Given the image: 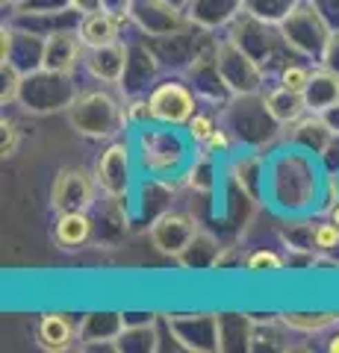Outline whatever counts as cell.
Here are the masks:
<instances>
[{"instance_id":"6da1fadb","label":"cell","mask_w":339,"mask_h":353,"mask_svg":"<svg viewBox=\"0 0 339 353\" xmlns=\"http://www.w3.org/2000/svg\"><path fill=\"white\" fill-rule=\"evenodd\" d=\"M192 145L189 132H180V127L151 121L136 130V162L148 176L171 183L189 171L195 159Z\"/></svg>"},{"instance_id":"7a4b0ae2","label":"cell","mask_w":339,"mask_h":353,"mask_svg":"<svg viewBox=\"0 0 339 353\" xmlns=\"http://www.w3.org/2000/svg\"><path fill=\"white\" fill-rule=\"evenodd\" d=\"M68 124L86 139H113L118 130L127 127V115L109 92L92 88L80 92L77 101L68 106Z\"/></svg>"},{"instance_id":"3957f363","label":"cell","mask_w":339,"mask_h":353,"mask_svg":"<svg viewBox=\"0 0 339 353\" xmlns=\"http://www.w3.org/2000/svg\"><path fill=\"white\" fill-rule=\"evenodd\" d=\"M224 127L239 145L248 148H262L280 130V124L266 109V97L260 94H233L224 103Z\"/></svg>"},{"instance_id":"277c9868","label":"cell","mask_w":339,"mask_h":353,"mask_svg":"<svg viewBox=\"0 0 339 353\" xmlns=\"http://www.w3.org/2000/svg\"><path fill=\"white\" fill-rule=\"evenodd\" d=\"M77 83H74L71 74H57L48 68H39L32 74H24V83H21V94L18 103L27 109V112L45 115V112H59L77 101Z\"/></svg>"},{"instance_id":"5b68a950","label":"cell","mask_w":339,"mask_h":353,"mask_svg":"<svg viewBox=\"0 0 339 353\" xmlns=\"http://www.w3.org/2000/svg\"><path fill=\"white\" fill-rule=\"evenodd\" d=\"M280 36L289 53H298L304 59H322L325 44L331 39V24L322 18L310 0H304L298 9H292L287 21H280Z\"/></svg>"},{"instance_id":"8992f818","label":"cell","mask_w":339,"mask_h":353,"mask_svg":"<svg viewBox=\"0 0 339 353\" xmlns=\"http://www.w3.org/2000/svg\"><path fill=\"white\" fill-rule=\"evenodd\" d=\"M215 59L231 94H260L266 85V65L257 62L251 53H245L239 44L224 36L215 44Z\"/></svg>"},{"instance_id":"52a82bcc","label":"cell","mask_w":339,"mask_h":353,"mask_svg":"<svg viewBox=\"0 0 339 353\" xmlns=\"http://www.w3.org/2000/svg\"><path fill=\"white\" fill-rule=\"evenodd\" d=\"M148 103H151V115L159 124H171V127H186L189 118L198 112V94L186 80H159L154 88L148 92Z\"/></svg>"},{"instance_id":"ba28073f","label":"cell","mask_w":339,"mask_h":353,"mask_svg":"<svg viewBox=\"0 0 339 353\" xmlns=\"http://www.w3.org/2000/svg\"><path fill=\"white\" fill-rule=\"evenodd\" d=\"M166 327L171 339L183 350L192 353H215L222 350V315L195 312V315H168Z\"/></svg>"},{"instance_id":"9c48e42d","label":"cell","mask_w":339,"mask_h":353,"mask_svg":"<svg viewBox=\"0 0 339 353\" xmlns=\"http://www.w3.org/2000/svg\"><path fill=\"white\" fill-rule=\"evenodd\" d=\"M130 21L133 27L142 32L145 39H168L177 36V32L195 27L186 9L168 3V0H133V9H130Z\"/></svg>"},{"instance_id":"30bf717a","label":"cell","mask_w":339,"mask_h":353,"mask_svg":"<svg viewBox=\"0 0 339 353\" xmlns=\"http://www.w3.org/2000/svg\"><path fill=\"white\" fill-rule=\"evenodd\" d=\"M95 180L109 201H127L133 189V150L127 141H113L95 165Z\"/></svg>"},{"instance_id":"8fae6325","label":"cell","mask_w":339,"mask_h":353,"mask_svg":"<svg viewBox=\"0 0 339 353\" xmlns=\"http://www.w3.org/2000/svg\"><path fill=\"white\" fill-rule=\"evenodd\" d=\"M231 39L245 53H251L257 62L266 65V68H269L271 59L280 57V48H287V44H283L280 30L275 24H266V21H260V18L248 15V12H242L231 24Z\"/></svg>"},{"instance_id":"7c38bea8","label":"cell","mask_w":339,"mask_h":353,"mask_svg":"<svg viewBox=\"0 0 339 353\" xmlns=\"http://www.w3.org/2000/svg\"><path fill=\"white\" fill-rule=\"evenodd\" d=\"M0 62H12L21 74H32L45 65V36L18 24L0 27Z\"/></svg>"},{"instance_id":"4fadbf2b","label":"cell","mask_w":339,"mask_h":353,"mask_svg":"<svg viewBox=\"0 0 339 353\" xmlns=\"http://www.w3.org/2000/svg\"><path fill=\"white\" fill-rule=\"evenodd\" d=\"M97 180L83 168H62L50 185V209L62 212H86L95 203Z\"/></svg>"},{"instance_id":"5bb4252c","label":"cell","mask_w":339,"mask_h":353,"mask_svg":"<svg viewBox=\"0 0 339 353\" xmlns=\"http://www.w3.org/2000/svg\"><path fill=\"white\" fill-rule=\"evenodd\" d=\"M186 83L195 88V94L201 101H210L224 106L231 101V88H227L222 71H218V59H215V44H204V48L195 50L192 62L186 65Z\"/></svg>"},{"instance_id":"9a60e30c","label":"cell","mask_w":339,"mask_h":353,"mask_svg":"<svg viewBox=\"0 0 339 353\" xmlns=\"http://www.w3.org/2000/svg\"><path fill=\"white\" fill-rule=\"evenodd\" d=\"M195 236H198V221L189 212H177V209H166V212L151 221V227H148L151 245L171 259H177L180 253L192 245Z\"/></svg>"},{"instance_id":"2e32d148","label":"cell","mask_w":339,"mask_h":353,"mask_svg":"<svg viewBox=\"0 0 339 353\" xmlns=\"http://www.w3.org/2000/svg\"><path fill=\"white\" fill-rule=\"evenodd\" d=\"M159 53L151 48L145 39H139L130 44V62H127V71H124V80L122 88L127 97L148 92V85L154 88L157 85V74H159Z\"/></svg>"},{"instance_id":"e0dca14e","label":"cell","mask_w":339,"mask_h":353,"mask_svg":"<svg viewBox=\"0 0 339 353\" xmlns=\"http://www.w3.org/2000/svg\"><path fill=\"white\" fill-rule=\"evenodd\" d=\"M86 44L77 30H57L45 36V65L41 68L57 74H74L77 65L86 59Z\"/></svg>"},{"instance_id":"ac0fdd59","label":"cell","mask_w":339,"mask_h":353,"mask_svg":"<svg viewBox=\"0 0 339 353\" xmlns=\"http://www.w3.org/2000/svg\"><path fill=\"white\" fill-rule=\"evenodd\" d=\"M127 62H130L127 41H115V44H106V48H92L83 59L86 71H89L97 83H109V85H122Z\"/></svg>"},{"instance_id":"d6986e66","label":"cell","mask_w":339,"mask_h":353,"mask_svg":"<svg viewBox=\"0 0 339 353\" xmlns=\"http://www.w3.org/2000/svg\"><path fill=\"white\" fill-rule=\"evenodd\" d=\"M242 12H245V0H192V3L186 6L189 21L206 32L231 27Z\"/></svg>"},{"instance_id":"ffe728a7","label":"cell","mask_w":339,"mask_h":353,"mask_svg":"<svg viewBox=\"0 0 339 353\" xmlns=\"http://www.w3.org/2000/svg\"><path fill=\"white\" fill-rule=\"evenodd\" d=\"M36 341L39 347H45L50 353H62L74 341H80V327L62 312H45L36 324Z\"/></svg>"},{"instance_id":"44dd1931","label":"cell","mask_w":339,"mask_h":353,"mask_svg":"<svg viewBox=\"0 0 339 353\" xmlns=\"http://www.w3.org/2000/svg\"><path fill=\"white\" fill-rule=\"evenodd\" d=\"M122 24L124 21L113 15V12H106V9H97V12H86L83 21H80V39L86 44V50H92V48H106V44H115V41H122Z\"/></svg>"},{"instance_id":"7402d4cb","label":"cell","mask_w":339,"mask_h":353,"mask_svg":"<svg viewBox=\"0 0 339 353\" xmlns=\"http://www.w3.org/2000/svg\"><path fill=\"white\" fill-rule=\"evenodd\" d=\"M304 103H307V112L322 115L325 109H331L339 103V74L319 65L310 74V83L304 88Z\"/></svg>"},{"instance_id":"603a6c76","label":"cell","mask_w":339,"mask_h":353,"mask_svg":"<svg viewBox=\"0 0 339 353\" xmlns=\"http://www.w3.org/2000/svg\"><path fill=\"white\" fill-rule=\"evenodd\" d=\"M124 327L127 315L122 312H89L80 321V341L83 345H101V341L115 345L118 336L124 333Z\"/></svg>"},{"instance_id":"cb8c5ba5","label":"cell","mask_w":339,"mask_h":353,"mask_svg":"<svg viewBox=\"0 0 339 353\" xmlns=\"http://www.w3.org/2000/svg\"><path fill=\"white\" fill-rule=\"evenodd\" d=\"M95 224L89 212H62L57 215V224H53V241L62 250H77L83 248L86 241L92 239Z\"/></svg>"},{"instance_id":"d4e9b609","label":"cell","mask_w":339,"mask_h":353,"mask_svg":"<svg viewBox=\"0 0 339 353\" xmlns=\"http://www.w3.org/2000/svg\"><path fill=\"white\" fill-rule=\"evenodd\" d=\"M266 109L271 112V118L278 121L280 127H292L295 121H301L304 115H307V103H304V94L298 92H289L287 85H275V88H269L266 94Z\"/></svg>"},{"instance_id":"484cf974","label":"cell","mask_w":339,"mask_h":353,"mask_svg":"<svg viewBox=\"0 0 339 353\" xmlns=\"http://www.w3.org/2000/svg\"><path fill=\"white\" fill-rule=\"evenodd\" d=\"M327 139H331V130L322 121V115L310 112V118H301L295 121V130H292V145H298L304 153H313V157H319L325 150Z\"/></svg>"},{"instance_id":"4316f807","label":"cell","mask_w":339,"mask_h":353,"mask_svg":"<svg viewBox=\"0 0 339 353\" xmlns=\"http://www.w3.org/2000/svg\"><path fill=\"white\" fill-rule=\"evenodd\" d=\"M218 256H222V253H218V241L210 233L198 230V236H195L192 245L177 256V262L189 271H204V268H215Z\"/></svg>"},{"instance_id":"83f0119b","label":"cell","mask_w":339,"mask_h":353,"mask_svg":"<svg viewBox=\"0 0 339 353\" xmlns=\"http://www.w3.org/2000/svg\"><path fill=\"white\" fill-rule=\"evenodd\" d=\"M233 176L251 201H260L262 192H266V165L260 157H242L233 165Z\"/></svg>"},{"instance_id":"f1b7e54d","label":"cell","mask_w":339,"mask_h":353,"mask_svg":"<svg viewBox=\"0 0 339 353\" xmlns=\"http://www.w3.org/2000/svg\"><path fill=\"white\" fill-rule=\"evenodd\" d=\"M280 324L295 333H325L339 324V312H287L280 315Z\"/></svg>"},{"instance_id":"f546056e","label":"cell","mask_w":339,"mask_h":353,"mask_svg":"<svg viewBox=\"0 0 339 353\" xmlns=\"http://www.w3.org/2000/svg\"><path fill=\"white\" fill-rule=\"evenodd\" d=\"M115 350H124V353H148V350H157V333H154V324H127L124 333L118 336V341L113 345Z\"/></svg>"},{"instance_id":"4dcf8cb0","label":"cell","mask_w":339,"mask_h":353,"mask_svg":"<svg viewBox=\"0 0 339 353\" xmlns=\"http://www.w3.org/2000/svg\"><path fill=\"white\" fill-rule=\"evenodd\" d=\"M301 3L304 0H245V12L280 27V21H287L292 9H298Z\"/></svg>"},{"instance_id":"1f68e13d","label":"cell","mask_w":339,"mask_h":353,"mask_svg":"<svg viewBox=\"0 0 339 353\" xmlns=\"http://www.w3.org/2000/svg\"><path fill=\"white\" fill-rule=\"evenodd\" d=\"M251 347V318L248 315H222V350Z\"/></svg>"},{"instance_id":"d6a6232c","label":"cell","mask_w":339,"mask_h":353,"mask_svg":"<svg viewBox=\"0 0 339 353\" xmlns=\"http://www.w3.org/2000/svg\"><path fill=\"white\" fill-rule=\"evenodd\" d=\"M287 265H289L287 256L271 248H257V250L245 253V259H242V268L248 274H278L287 268Z\"/></svg>"},{"instance_id":"836d02e7","label":"cell","mask_w":339,"mask_h":353,"mask_svg":"<svg viewBox=\"0 0 339 353\" xmlns=\"http://www.w3.org/2000/svg\"><path fill=\"white\" fill-rule=\"evenodd\" d=\"M21 83H24V74H21L12 62H0V103H18L21 94Z\"/></svg>"},{"instance_id":"e575fe53","label":"cell","mask_w":339,"mask_h":353,"mask_svg":"<svg viewBox=\"0 0 339 353\" xmlns=\"http://www.w3.org/2000/svg\"><path fill=\"white\" fill-rule=\"evenodd\" d=\"M215 127H218V124H215V118H213L210 112H195V115L189 118V124H186L183 130L189 132V139L195 141V145L204 148L206 141H210V136L215 132Z\"/></svg>"},{"instance_id":"d590c367","label":"cell","mask_w":339,"mask_h":353,"mask_svg":"<svg viewBox=\"0 0 339 353\" xmlns=\"http://www.w3.org/2000/svg\"><path fill=\"white\" fill-rule=\"evenodd\" d=\"M313 248H316V253H333L339 248V227L331 218L319 221V224L313 227Z\"/></svg>"},{"instance_id":"8d00e7d4","label":"cell","mask_w":339,"mask_h":353,"mask_svg":"<svg viewBox=\"0 0 339 353\" xmlns=\"http://www.w3.org/2000/svg\"><path fill=\"white\" fill-rule=\"evenodd\" d=\"M310 74H313L310 68H304V65H298V62H289V65H283V68H280L278 83L287 85L289 92L304 94V88H307V83H310Z\"/></svg>"},{"instance_id":"74e56055","label":"cell","mask_w":339,"mask_h":353,"mask_svg":"<svg viewBox=\"0 0 339 353\" xmlns=\"http://www.w3.org/2000/svg\"><path fill=\"white\" fill-rule=\"evenodd\" d=\"M71 9V0H24L15 6V15H50Z\"/></svg>"},{"instance_id":"f35d334b","label":"cell","mask_w":339,"mask_h":353,"mask_svg":"<svg viewBox=\"0 0 339 353\" xmlns=\"http://www.w3.org/2000/svg\"><path fill=\"white\" fill-rule=\"evenodd\" d=\"M124 115H127V124L142 127V124H151L154 115H151V103H148V94H133L127 97V106H124Z\"/></svg>"},{"instance_id":"ab89813d","label":"cell","mask_w":339,"mask_h":353,"mask_svg":"<svg viewBox=\"0 0 339 353\" xmlns=\"http://www.w3.org/2000/svg\"><path fill=\"white\" fill-rule=\"evenodd\" d=\"M21 145V132H18V124L12 118H0V153H3V159L15 157V150Z\"/></svg>"},{"instance_id":"60d3db41","label":"cell","mask_w":339,"mask_h":353,"mask_svg":"<svg viewBox=\"0 0 339 353\" xmlns=\"http://www.w3.org/2000/svg\"><path fill=\"white\" fill-rule=\"evenodd\" d=\"M233 141H236V139L231 136V130H227L224 124H218L215 132L210 136V141L204 145V150L213 153V157H218V153H231V150H233Z\"/></svg>"},{"instance_id":"b9f144b4","label":"cell","mask_w":339,"mask_h":353,"mask_svg":"<svg viewBox=\"0 0 339 353\" xmlns=\"http://www.w3.org/2000/svg\"><path fill=\"white\" fill-rule=\"evenodd\" d=\"M316 159L325 165V171H336L339 174V132H331V139H327L325 150Z\"/></svg>"},{"instance_id":"7bdbcfd3","label":"cell","mask_w":339,"mask_h":353,"mask_svg":"<svg viewBox=\"0 0 339 353\" xmlns=\"http://www.w3.org/2000/svg\"><path fill=\"white\" fill-rule=\"evenodd\" d=\"M319 65H325V68L339 74V30H331V39H327V44H325V53H322Z\"/></svg>"},{"instance_id":"ee69618b","label":"cell","mask_w":339,"mask_h":353,"mask_svg":"<svg viewBox=\"0 0 339 353\" xmlns=\"http://www.w3.org/2000/svg\"><path fill=\"white\" fill-rule=\"evenodd\" d=\"M322 209L327 212V209H333L339 203V174L336 171H327L325 174V194H322Z\"/></svg>"},{"instance_id":"f6af8a7d","label":"cell","mask_w":339,"mask_h":353,"mask_svg":"<svg viewBox=\"0 0 339 353\" xmlns=\"http://www.w3.org/2000/svg\"><path fill=\"white\" fill-rule=\"evenodd\" d=\"M310 3L322 12V18L331 24V30H339V0H310Z\"/></svg>"},{"instance_id":"bcb514c9","label":"cell","mask_w":339,"mask_h":353,"mask_svg":"<svg viewBox=\"0 0 339 353\" xmlns=\"http://www.w3.org/2000/svg\"><path fill=\"white\" fill-rule=\"evenodd\" d=\"M104 9H106V12H113V15H118L122 21H130L133 0H104Z\"/></svg>"},{"instance_id":"7dc6e473","label":"cell","mask_w":339,"mask_h":353,"mask_svg":"<svg viewBox=\"0 0 339 353\" xmlns=\"http://www.w3.org/2000/svg\"><path fill=\"white\" fill-rule=\"evenodd\" d=\"M322 121L327 124V130H331V132H339V103L331 106V109H325V112H322Z\"/></svg>"},{"instance_id":"c3c4849f","label":"cell","mask_w":339,"mask_h":353,"mask_svg":"<svg viewBox=\"0 0 339 353\" xmlns=\"http://www.w3.org/2000/svg\"><path fill=\"white\" fill-rule=\"evenodd\" d=\"M74 9H80V12H97V9H104V0H71Z\"/></svg>"},{"instance_id":"681fc988","label":"cell","mask_w":339,"mask_h":353,"mask_svg":"<svg viewBox=\"0 0 339 353\" xmlns=\"http://www.w3.org/2000/svg\"><path fill=\"white\" fill-rule=\"evenodd\" d=\"M327 350H331V353H339V333H333L331 339H327Z\"/></svg>"},{"instance_id":"f907efd6","label":"cell","mask_w":339,"mask_h":353,"mask_svg":"<svg viewBox=\"0 0 339 353\" xmlns=\"http://www.w3.org/2000/svg\"><path fill=\"white\" fill-rule=\"evenodd\" d=\"M327 218H331V221H333V224L339 227V203H336L333 209H327Z\"/></svg>"},{"instance_id":"816d5d0a","label":"cell","mask_w":339,"mask_h":353,"mask_svg":"<svg viewBox=\"0 0 339 353\" xmlns=\"http://www.w3.org/2000/svg\"><path fill=\"white\" fill-rule=\"evenodd\" d=\"M168 3H174V6H180V9H186V6H189V3H192V0H168Z\"/></svg>"},{"instance_id":"f5cc1de1","label":"cell","mask_w":339,"mask_h":353,"mask_svg":"<svg viewBox=\"0 0 339 353\" xmlns=\"http://www.w3.org/2000/svg\"><path fill=\"white\" fill-rule=\"evenodd\" d=\"M18 3H24V0H3V6H12V9H15Z\"/></svg>"}]
</instances>
